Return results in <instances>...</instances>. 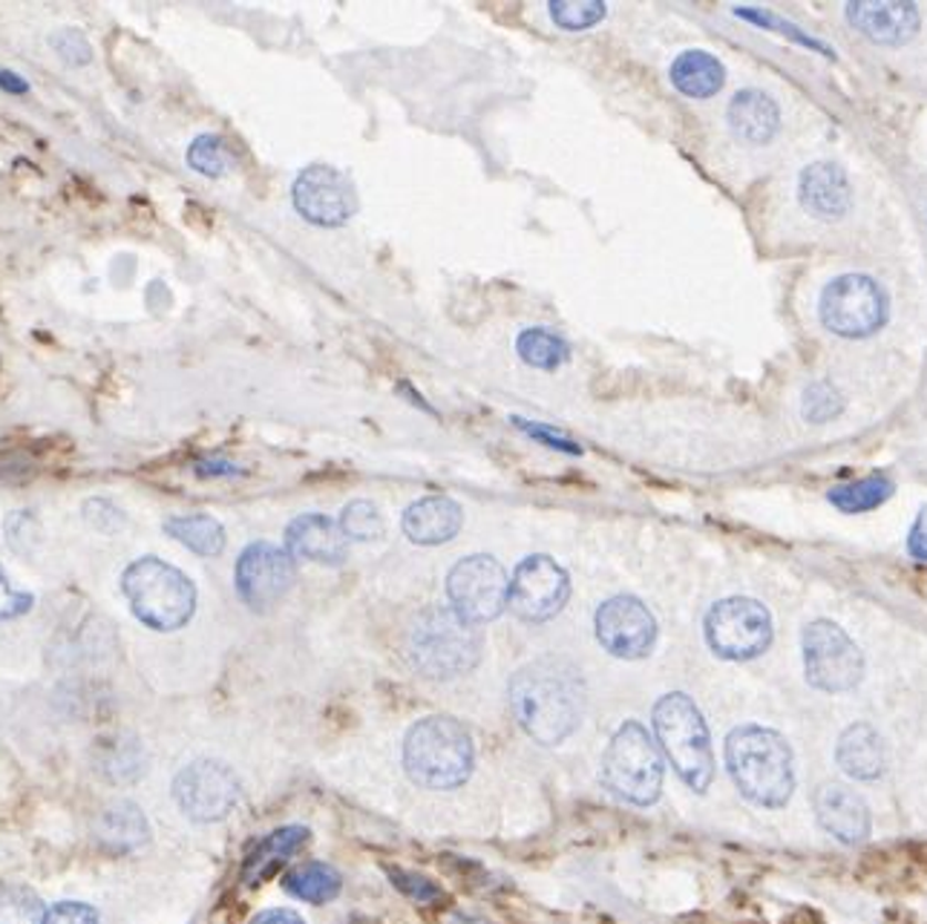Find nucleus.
<instances>
[{
    "label": "nucleus",
    "instance_id": "f257e3e1",
    "mask_svg": "<svg viewBox=\"0 0 927 924\" xmlns=\"http://www.w3.org/2000/svg\"><path fill=\"white\" fill-rule=\"evenodd\" d=\"M511 709L527 738L542 746L568 740L585 715V682L568 659H536L511 680Z\"/></svg>",
    "mask_w": 927,
    "mask_h": 924
},
{
    "label": "nucleus",
    "instance_id": "f03ea898",
    "mask_svg": "<svg viewBox=\"0 0 927 924\" xmlns=\"http://www.w3.org/2000/svg\"><path fill=\"white\" fill-rule=\"evenodd\" d=\"M727 769L746 801L781 810L795 789L792 749L777 731L763 726H738L727 738Z\"/></svg>",
    "mask_w": 927,
    "mask_h": 924
},
{
    "label": "nucleus",
    "instance_id": "7ed1b4c3",
    "mask_svg": "<svg viewBox=\"0 0 927 924\" xmlns=\"http://www.w3.org/2000/svg\"><path fill=\"white\" fill-rule=\"evenodd\" d=\"M475 749L470 731L455 717L418 720L403 740V769L424 789H455L473 774Z\"/></svg>",
    "mask_w": 927,
    "mask_h": 924
},
{
    "label": "nucleus",
    "instance_id": "20e7f679",
    "mask_svg": "<svg viewBox=\"0 0 927 924\" xmlns=\"http://www.w3.org/2000/svg\"><path fill=\"white\" fill-rule=\"evenodd\" d=\"M410 657L430 680H453L482 659V634L453 608H426L410 628Z\"/></svg>",
    "mask_w": 927,
    "mask_h": 924
},
{
    "label": "nucleus",
    "instance_id": "39448f33",
    "mask_svg": "<svg viewBox=\"0 0 927 924\" xmlns=\"http://www.w3.org/2000/svg\"><path fill=\"white\" fill-rule=\"evenodd\" d=\"M122 594L138 623L162 634L182 628L196 610L194 582L156 556H144L124 571Z\"/></svg>",
    "mask_w": 927,
    "mask_h": 924
},
{
    "label": "nucleus",
    "instance_id": "423d86ee",
    "mask_svg": "<svg viewBox=\"0 0 927 924\" xmlns=\"http://www.w3.org/2000/svg\"><path fill=\"white\" fill-rule=\"evenodd\" d=\"M651 723L674 772L694 792H705L714 778V754L709 726L694 700L683 691L660 697L651 711Z\"/></svg>",
    "mask_w": 927,
    "mask_h": 924
},
{
    "label": "nucleus",
    "instance_id": "0eeeda50",
    "mask_svg": "<svg viewBox=\"0 0 927 924\" xmlns=\"http://www.w3.org/2000/svg\"><path fill=\"white\" fill-rule=\"evenodd\" d=\"M660 749L648 738L646 726L626 720L611 738L602 758V783L614 795L637 807L655 803L662 792Z\"/></svg>",
    "mask_w": 927,
    "mask_h": 924
},
{
    "label": "nucleus",
    "instance_id": "6e6552de",
    "mask_svg": "<svg viewBox=\"0 0 927 924\" xmlns=\"http://www.w3.org/2000/svg\"><path fill=\"white\" fill-rule=\"evenodd\" d=\"M703 630L705 643L718 657L743 663V659L761 657L770 648L772 616L758 599L729 596L705 614Z\"/></svg>",
    "mask_w": 927,
    "mask_h": 924
},
{
    "label": "nucleus",
    "instance_id": "1a4fd4ad",
    "mask_svg": "<svg viewBox=\"0 0 927 924\" xmlns=\"http://www.w3.org/2000/svg\"><path fill=\"white\" fill-rule=\"evenodd\" d=\"M804 671L810 686L827 695L849 691L862 682L864 657L842 625L815 619L804 628Z\"/></svg>",
    "mask_w": 927,
    "mask_h": 924
},
{
    "label": "nucleus",
    "instance_id": "9d476101",
    "mask_svg": "<svg viewBox=\"0 0 927 924\" xmlns=\"http://www.w3.org/2000/svg\"><path fill=\"white\" fill-rule=\"evenodd\" d=\"M887 320L885 288L867 274L835 277L821 295V322L838 337H867Z\"/></svg>",
    "mask_w": 927,
    "mask_h": 924
},
{
    "label": "nucleus",
    "instance_id": "9b49d317",
    "mask_svg": "<svg viewBox=\"0 0 927 924\" xmlns=\"http://www.w3.org/2000/svg\"><path fill=\"white\" fill-rule=\"evenodd\" d=\"M446 596L461 619L482 625L504 614L511 599V579L493 556H467L455 562L446 576Z\"/></svg>",
    "mask_w": 927,
    "mask_h": 924
},
{
    "label": "nucleus",
    "instance_id": "f8f14e48",
    "mask_svg": "<svg viewBox=\"0 0 927 924\" xmlns=\"http://www.w3.org/2000/svg\"><path fill=\"white\" fill-rule=\"evenodd\" d=\"M570 596V579L565 567L556 559L536 553L516 565L511 576V605L513 614L525 623H547L554 619Z\"/></svg>",
    "mask_w": 927,
    "mask_h": 924
},
{
    "label": "nucleus",
    "instance_id": "ddd939ff",
    "mask_svg": "<svg viewBox=\"0 0 927 924\" xmlns=\"http://www.w3.org/2000/svg\"><path fill=\"white\" fill-rule=\"evenodd\" d=\"M297 579L295 556L271 542H254L237 559V591L251 610H271Z\"/></svg>",
    "mask_w": 927,
    "mask_h": 924
},
{
    "label": "nucleus",
    "instance_id": "4468645a",
    "mask_svg": "<svg viewBox=\"0 0 927 924\" xmlns=\"http://www.w3.org/2000/svg\"><path fill=\"white\" fill-rule=\"evenodd\" d=\"M173 798L199 824L223 821L239 801V781L219 760H196L173 781Z\"/></svg>",
    "mask_w": 927,
    "mask_h": 924
},
{
    "label": "nucleus",
    "instance_id": "2eb2a0df",
    "mask_svg": "<svg viewBox=\"0 0 927 924\" xmlns=\"http://www.w3.org/2000/svg\"><path fill=\"white\" fill-rule=\"evenodd\" d=\"M291 199L302 219L320 228H338L346 225L358 211L352 182L346 179L338 167L311 165L300 173L291 187Z\"/></svg>",
    "mask_w": 927,
    "mask_h": 924
},
{
    "label": "nucleus",
    "instance_id": "dca6fc26",
    "mask_svg": "<svg viewBox=\"0 0 927 924\" xmlns=\"http://www.w3.org/2000/svg\"><path fill=\"white\" fill-rule=\"evenodd\" d=\"M597 639L619 659H640L655 648L657 619L637 596H611L597 610Z\"/></svg>",
    "mask_w": 927,
    "mask_h": 924
},
{
    "label": "nucleus",
    "instance_id": "f3484780",
    "mask_svg": "<svg viewBox=\"0 0 927 924\" xmlns=\"http://www.w3.org/2000/svg\"><path fill=\"white\" fill-rule=\"evenodd\" d=\"M815 818L821 830L842 844H862L871 835V807L864 798L842 783H830L815 795Z\"/></svg>",
    "mask_w": 927,
    "mask_h": 924
},
{
    "label": "nucleus",
    "instance_id": "a211bd4d",
    "mask_svg": "<svg viewBox=\"0 0 927 924\" xmlns=\"http://www.w3.org/2000/svg\"><path fill=\"white\" fill-rule=\"evenodd\" d=\"M847 21L871 38L873 43L899 47L919 32V9L916 3H847Z\"/></svg>",
    "mask_w": 927,
    "mask_h": 924
},
{
    "label": "nucleus",
    "instance_id": "6ab92c4d",
    "mask_svg": "<svg viewBox=\"0 0 927 924\" xmlns=\"http://www.w3.org/2000/svg\"><path fill=\"white\" fill-rule=\"evenodd\" d=\"M286 551L295 559H309L317 565H343L349 538L343 536L338 522H331L320 513H306L286 527Z\"/></svg>",
    "mask_w": 927,
    "mask_h": 924
},
{
    "label": "nucleus",
    "instance_id": "aec40b11",
    "mask_svg": "<svg viewBox=\"0 0 927 924\" xmlns=\"http://www.w3.org/2000/svg\"><path fill=\"white\" fill-rule=\"evenodd\" d=\"M801 202L818 219H842L853 205V187L847 173L833 162H815L801 173Z\"/></svg>",
    "mask_w": 927,
    "mask_h": 924
},
{
    "label": "nucleus",
    "instance_id": "412c9836",
    "mask_svg": "<svg viewBox=\"0 0 927 924\" xmlns=\"http://www.w3.org/2000/svg\"><path fill=\"white\" fill-rule=\"evenodd\" d=\"M461 524H464V513L459 502L446 495H424L403 513V533L415 545H444L459 536Z\"/></svg>",
    "mask_w": 927,
    "mask_h": 924
},
{
    "label": "nucleus",
    "instance_id": "4be33fe9",
    "mask_svg": "<svg viewBox=\"0 0 927 924\" xmlns=\"http://www.w3.org/2000/svg\"><path fill=\"white\" fill-rule=\"evenodd\" d=\"M729 127L741 142L766 144L781 127V110L763 90H741L729 101Z\"/></svg>",
    "mask_w": 927,
    "mask_h": 924
},
{
    "label": "nucleus",
    "instance_id": "5701e85b",
    "mask_svg": "<svg viewBox=\"0 0 927 924\" xmlns=\"http://www.w3.org/2000/svg\"><path fill=\"white\" fill-rule=\"evenodd\" d=\"M835 760L844 774L856 781H876L885 772V746L878 731L867 723H856L844 729L835 749Z\"/></svg>",
    "mask_w": 927,
    "mask_h": 924
},
{
    "label": "nucleus",
    "instance_id": "b1692460",
    "mask_svg": "<svg viewBox=\"0 0 927 924\" xmlns=\"http://www.w3.org/2000/svg\"><path fill=\"white\" fill-rule=\"evenodd\" d=\"M671 84L689 99H709L720 93V86L727 81V70L712 52L686 50L671 61Z\"/></svg>",
    "mask_w": 927,
    "mask_h": 924
},
{
    "label": "nucleus",
    "instance_id": "393cba45",
    "mask_svg": "<svg viewBox=\"0 0 927 924\" xmlns=\"http://www.w3.org/2000/svg\"><path fill=\"white\" fill-rule=\"evenodd\" d=\"M306 841H309V830H306V827H282V830H274L271 835H268L266 841H259L251 850V855L245 859L243 882L259 884L262 879H268V875L280 867V864H286Z\"/></svg>",
    "mask_w": 927,
    "mask_h": 924
},
{
    "label": "nucleus",
    "instance_id": "a878e982",
    "mask_svg": "<svg viewBox=\"0 0 927 924\" xmlns=\"http://www.w3.org/2000/svg\"><path fill=\"white\" fill-rule=\"evenodd\" d=\"M99 839L104 841L110 850L130 853V850H138L142 844H147L151 827H147V818L142 815V810H138L136 803L119 801L101 812Z\"/></svg>",
    "mask_w": 927,
    "mask_h": 924
},
{
    "label": "nucleus",
    "instance_id": "bb28decb",
    "mask_svg": "<svg viewBox=\"0 0 927 924\" xmlns=\"http://www.w3.org/2000/svg\"><path fill=\"white\" fill-rule=\"evenodd\" d=\"M282 887H286V893L300 899V902L326 904L340 896L343 879L326 861H306V864H300V867H295L286 875Z\"/></svg>",
    "mask_w": 927,
    "mask_h": 924
},
{
    "label": "nucleus",
    "instance_id": "cd10ccee",
    "mask_svg": "<svg viewBox=\"0 0 927 924\" xmlns=\"http://www.w3.org/2000/svg\"><path fill=\"white\" fill-rule=\"evenodd\" d=\"M165 533L176 538L187 551L199 553V556H219L225 547V531L223 524L214 516L205 513H190V516H171L165 524Z\"/></svg>",
    "mask_w": 927,
    "mask_h": 924
},
{
    "label": "nucleus",
    "instance_id": "c85d7f7f",
    "mask_svg": "<svg viewBox=\"0 0 927 924\" xmlns=\"http://www.w3.org/2000/svg\"><path fill=\"white\" fill-rule=\"evenodd\" d=\"M893 495V481L887 475H867V479L838 484L827 493L830 504L842 513H867L876 510Z\"/></svg>",
    "mask_w": 927,
    "mask_h": 924
},
{
    "label": "nucleus",
    "instance_id": "c756f323",
    "mask_svg": "<svg viewBox=\"0 0 927 924\" xmlns=\"http://www.w3.org/2000/svg\"><path fill=\"white\" fill-rule=\"evenodd\" d=\"M516 351L518 358L525 360L527 366H533V369H547V372L559 369V366L570 358V346L565 343L559 335H554L550 329H542V326L522 331L516 340Z\"/></svg>",
    "mask_w": 927,
    "mask_h": 924
},
{
    "label": "nucleus",
    "instance_id": "7c9ffc66",
    "mask_svg": "<svg viewBox=\"0 0 927 924\" xmlns=\"http://www.w3.org/2000/svg\"><path fill=\"white\" fill-rule=\"evenodd\" d=\"M41 899L27 887L0 884V924H43Z\"/></svg>",
    "mask_w": 927,
    "mask_h": 924
},
{
    "label": "nucleus",
    "instance_id": "2f4dec72",
    "mask_svg": "<svg viewBox=\"0 0 927 924\" xmlns=\"http://www.w3.org/2000/svg\"><path fill=\"white\" fill-rule=\"evenodd\" d=\"M340 531L352 542H372V538L383 536V516L372 502L358 499V502L346 504L340 513Z\"/></svg>",
    "mask_w": 927,
    "mask_h": 924
},
{
    "label": "nucleus",
    "instance_id": "473e14b6",
    "mask_svg": "<svg viewBox=\"0 0 927 924\" xmlns=\"http://www.w3.org/2000/svg\"><path fill=\"white\" fill-rule=\"evenodd\" d=\"M187 165L196 173L208 176V179H219L228 173V151L219 136H196L194 144L187 147Z\"/></svg>",
    "mask_w": 927,
    "mask_h": 924
},
{
    "label": "nucleus",
    "instance_id": "72a5a7b5",
    "mask_svg": "<svg viewBox=\"0 0 927 924\" xmlns=\"http://www.w3.org/2000/svg\"><path fill=\"white\" fill-rule=\"evenodd\" d=\"M605 3L602 0H583V3H570V0H554L550 3V18H554L556 27L568 29V32H579V29H588L594 23H599L605 18Z\"/></svg>",
    "mask_w": 927,
    "mask_h": 924
},
{
    "label": "nucleus",
    "instance_id": "f704fd0d",
    "mask_svg": "<svg viewBox=\"0 0 927 924\" xmlns=\"http://www.w3.org/2000/svg\"><path fill=\"white\" fill-rule=\"evenodd\" d=\"M844 398L830 383H813L804 392V415L813 423H827L842 415Z\"/></svg>",
    "mask_w": 927,
    "mask_h": 924
},
{
    "label": "nucleus",
    "instance_id": "c9c22d12",
    "mask_svg": "<svg viewBox=\"0 0 927 924\" xmlns=\"http://www.w3.org/2000/svg\"><path fill=\"white\" fill-rule=\"evenodd\" d=\"M38 538H41V527H38L35 516L29 510H14L12 516L7 519V542L14 553L21 556H29L35 551Z\"/></svg>",
    "mask_w": 927,
    "mask_h": 924
},
{
    "label": "nucleus",
    "instance_id": "e433bc0d",
    "mask_svg": "<svg viewBox=\"0 0 927 924\" xmlns=\"http://www.w3.org/2000/svg\"><path fill=\"white\" fill-rule=\"evenodd\" d=\"M734 14H738V18H743V21L758 23V27H763V29H775V32H784V35H790L792 41L804 43V47H813V50L824 52V55H833V52H830L827 47H824V43L815 41V38H810V35H804V32H801L799 27H792V23L781 21L777 14L763 12V9H734Z\"/></svg>",
    "mask_w": 927,
    "mask_h": 924
},
{
    "label": "nucleus",
    "instance_id": "4c0bfd02",
    "mask_svg": "<svg viewBox=\"0 0 927 924\" xmlns=\"http://www.w3.org/2000/svg\"><path fill=\"white\" fill-rule=\"evenodd\" d=\"M50 43L55 47V52L61 58H64L66 64H90L93 61V52H90V43H86V38L81 35L79 29H61V32H55V35L50 38Z\"/></svg>",
    "mask_w": 927,
    "mask_h": 924
},
{
    "label": "nucleus",
    "instance_id": "58836bf2",
    "mask_svg": "<svg viewBox=\"0 0 927 924\" xmlns=\"http://www.w3.org/2000/svg\"><path fill=\"white\" fill-rule=\"evenodd\" d=\"M513 423H516L518 430L525 432V435H531L533 441H539V444L550 446V450L568 452V455H583V446L576 444V441H570V438L562 435V432L545 427V423H533V421H525V418H513Z\"/></svg>",
    "mask_w": 927,
    "mask_h": 924
},
{
    "label": "nucleus",
    "instance_id": "ea45409f",
    "mask_svg": "<svg viewBox=\"0 0 927 924\" xmlns=\"http://www.w3.org/2000/svg\"><path fill=\"white\" fill-rule=\"evenodd\" d=\"M32 605H35V596L27 591H14L7 571L0 567V619H18V616L29 614Z\"/></svg>",
    "mask_w": 927,
    "mask_h": 924
},
{
    "label": "nucleus",
    "instance_id": "a19ab883",
    "mask_svg": "<svg viewBox=\"0 0 927 924\" xmlns=\"http://www.w3.org/2000/svg\"><path fill=\"white\" fill-rule=\"evenodd\" d=\"M84 519L90 527H95V531L101 533H115L124 527L122 510L113 507V504L104 502V499H90V502L84 504Z\"/></svg>",
    "mask_w": 927,
    "mask_h": 924
},
{
    "label": "nucleus",
    "instance_id": "79ce46f5",
    "mask_svg": "<svg viewBox=\"0 0 927 924\" xmlns=\"http://www.w3.org/2000/svg\"><path fill=\"white\" fill-rule=\"evenodd\" d=\"M392 884H395L401 893H406V896L412 899V902L424 904V902H435V899H441V890L435 887V884L430 882V879H424V875H415V873H403V870H395L392 873Z\"/></svg>",
    "mask_w": 927,
    "mask_h": 924
},
{
    "label": "nucleus",
    "instance_id": "37998d69",
    "mask_svg": "<svg viewBox=\"0 0 927 924\" xmlns=\"http://www.w3.org/2000/svg\"><path fill=\"white\" fill-rule=\"evenodd\" d=\"M43 924H99V913L90 904L61 902L43 916Z\"/></svg>",
    "mask_w": 927,
    "mask_h": 924
},
{
    "label": "nucleus",
    "instance_id": "c03bdc74",
    "mask_svg": "<svg viewBox=\"0 0 927 924\" xmlns=\"http://www.w3.org/2000/svg\"><path fill=\"white\" fill-rule=\"evenodd\" d=\"M907 551L910 556L919 562H927V507H921V513L916 516L914 527H910V536H907Z\"/></svg>",
    "mask_w": 927,
    "mask_h": 924
},
{
    "label": "nucleus",
    "instance_id": "a18cd8bd",
    "mask_svg": "<svg viewBox=\"0 0 927 924\" xmlns=\"http://www.w3.org/2000/svg\"><path fill=\"white\" fill-rule=\"evenodd\" d=\"M196 475H202V479H216V475H225V479H230V475H239L243 470H239L237 464H230V461H223V459H205V461H196Z\"/></svg>",
    "mask_w": 927,
    "mask_h": 924
},
{
    "label": "nucleus",
    "instance_id": "49530a36",
    "mask_svg": "<svg viewBox=\"0 0 927 924\" xmlns=\"http://www.w3.org/2000/svg\"><path fill=\"white\" fill-rule=\"evenodd\" d=\"M251 924H306L300 913L288 911V907H274V911H262L251 918Z\"/></svg>",
    "mask_w": 927,
    "mask_h": 924
},
{
    "label": "nucleus",
    "instance_id": "de8ad7c7",
    "mask_svg": "<svg viewBox=\"0 0 927 924\" xmlns=\"http://www.w3.org/2000/svg\"><path fill=\"white\" fill-rule=\"evenodd\" d=\"M0 90H3V93H9V95H27L29 84L21 79V75H18V72L0 70Z\"/></svg>",
    "mask_w": 927,
    "mask_h": 924
}]
</instances>
